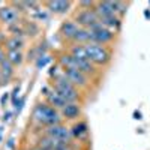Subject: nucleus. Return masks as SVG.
I'll return each mask as SVG.
<instances>
[{
	"label": "nucleus",
	"mask_w": 150,
	"mask_h": 150,
	"mask_svg": "<svg viewBox=\"0 0 150 150\" xmlns=\"http://www.w3.org/2000/svg\"><path fill=\"white\" fill-rule=\"evenodd\" d=\"M32 122L42 129L54 126V125H59V123H65L60 116V111L51 107L44 99H39L35 104L33 111H32Z\"/></svg>",
	"instance_id": "obj_1"
},
{
	"label": "nucleus",
	"mask_w": 150,
	"mask_h": 150,
	"mask_svg": "<svg viewBox=\"0 0 150 150\" xmlns=\"http://www.w3.org/2000/svg\"><path fill=\"white\" fill-rule=\"evenodd\" d=\"M48 84L51 86V89L56 90L68 104H83L84 102V93L81 90H78L77 87L65 77L63 71H62V74L59 77L50 80Z\"/></svg>",
	"instance_id": "obj_2"
},
{
	"label": "nucleus",
	"mask_w": 150,
	"mask_h": 150,
	"mask_svg": "<svg viewBox=\"0 0 150 150\" xmlns=\"http://www.w3.org/2000/svg\"><path fill=\"white\" fill-rule=\"evenodd\" d=\"M84 48H86L87 59H89L98 69L107 68L111 63V60H112V50H111V47L89 42V44L84 45Z\"/></svg>",
	"instance_id": "obj_3"
},
{
	"label": "nucleus",
	"mask_w": 150,
	"mask_h": 150,
	"mask_svg": "<svg viewBox=\"0 0 150 150\" xmlns=\"http://www.w3.org/2000/svg\"><path fill=\"white\" fill-rule=\"evenodd\" d=\"M44 135L50 137L51 140L57 141V143H63V144H71L74 143L72 134H71V128L68 123H59L54 126H50L41 131Z\"/></svg>",
	"instance_id": "obj_4"
},
{
	"label": "nucleus",
	"mask_w": 150,
	"mask_h": 150,
	"mask_svg": "<svg viewBox=\"0 0 150 150\" xmlns=\"http://www.w3.org/2000/svg\"><path fill=\"white\" fill-rule=\"evenodd\" d=\"M23 18H26V17H24L11 2H5L2 6H0V24L5 26L6 29L14 26V24L21 23Z\"/></svg>",
	"instance_id": "obj_5"
},
{
	"label": "nucleus",
	"mask_w": 150,
	"mask_h": 150,
	"mask_svg": "<svg viewBox=\"0 0 150 150\" xmlns=\"http://www.w3.org/2000/svg\"><path fill=\"white\" fill-rule=\"evenodd\" d=\"M72 20L78 24L81 29H92L99 24V17L95 9H75L72 14Z\"/></svg>",
	"instance_id": "obj_6"
},
{
	"label": "nucleus",
	"mask_w": 150,
	"mask_h": 150,
	"mask_svg": "<svg viewBox=\"0 0 150 150\" xmlns=\"http://www.w3.org/2000/svg\"><path fill=\"white\" fill-rule=\"evenodd\" d=\"M63 71V75L77 87L78 90H81L83 93L90 90L92 89V84H93V80L90 77H87L86 74H83L81 71L78 69H62Z\"/></svg>",
	"instance_id": "obj_7"
},
{
	"label": "nucleus",
	"mask_w": 150,
	"mask_h": 150,
	"mask_svg": "<svg viewBox=\"0 0 150 150\" xmlns=\"http://www.w3.org/2000/svg\"><path fill=\"white\" fill-rule=\"evenodd\" d=\"M116 35L114 32H111L108 29H105L104 26H101V23L96 24L95 27L89 29V36H90V42L93 44H99V45H108L116 41Z\"/></svg>",
	"instance_id": "obj_8"
},
{
	"label": "nucleus",
	"mask_w": 150,
	"mask_h": 150,
	"mask_svg": "<svg viewBox=\"0 0 150 150\" xmlns=\"http://www.w3.org/2000/svg\"><path fill=\"white\" fill-rule=\"evenodd\" d=\"M80 29H81V27H80L72 18H68V20H65V21H62V24L59 26L57 35H59L60 39L63 41V44H66V47H68V45L72 44L75 35L80 32Z\"/></svg>",
	"instance_id": "obj_9"
},
{
	"label": "nucleus",
	"mask_w": 150,
	"mask_h": 150,
	"mask_svg": "<svg viewBox=\"0 0 150 150\" xmlns=\"http://www.w3.org/2000/svg\"><path fill=\"white\" fill-rule=\"evenodd\" d=\"M42 5L51 15H66L71 12L75 2H71V0H48V2H42Z\"/></svg>",
	"instance_id": "obj_10"
},
{
	"label": "nucleus",
	"mask_w": 150,
	"mask_h": 150,
	"mask_svg": "<svg viewBox=\"0 0 150 150\" xmlns=\"http://www.w3.org/2000/svg\"><path fill=\"white\" fill-rule=\"evenodd\" d=\"M60 116L68 125L80 120L83 117V104H66L60 110Z\"/></svg>",
	"instance_id": "obj_11"
},
{
	"label": "nucleus",
	"mask_w": 150,
	"mask_h": 150,
	"mask_svg": "<svg viewBox=\"0 0 150 150\" xmlns=\"http://www.w3.org/2000/svg\"><path fill=\"white\" fill-rule=\"evenodd\" d=\"M69 128H71V134H72V138L74 141H77V143H83L86 141L87 138H89V125H87V122L84 119H80L77 122H74L69 125Z\"/></svg>",
	"instance_id": "obj_12"
},
{
	"label": "nucleus",
	"mask_w": 150,
	"mask_h": 150,
	"mask_svg": "<svg viewBox=\"0 0 150 150\" xmlns=\"http://www.w3.org/2000/svg\"><path fill=\"white\" fill-rule=\"evenodd\" d=\"M95 12L98 14L99 20H101V18H107V17H112V15H117L116 2H107V0H105V2H96Z\"/></svg>",
	"instance_id": "obj_13"
},
{
	"label": "nucleus",
	"mask_w": 150,
	"mask_h": 150,
	"mask_svg": "<svg viewBox=\"0 0 150 150\" xmlns=\"http://www.w3.org/2000/svg\"><path fill=\"white\" fill-rule=\"evenodd\" d=\"M5 50L8 51H24L27 48V38H20V36H8L5 42Z\"/></svg>",
	"instance_id": "obj_14"
},
{
	"label": "nucleus",
	"mask_w": 150,
	"mask_h": 150,
	"mask_svg": "<svg viewBox=\"0 0 150 150\" xmlns=\"http://www.w3.org/2000/svg\"><path fill=\"white\" fill-rule=\"evenodd\" d=\"M15 72H17V68H14L5 59L2 63H0V80H2V86H6L8 83H11L12 78L15 77Z\"/></svg>",
	"instance_id": "obj_15"
},
{
	"label": "nucleus",
	"mask_w": 150,
	"mask_h": 150,
	"mask_svg": "<svg viewBox=\"0 0 150 150\" xmlns=\"http://www.w3.org/2000/svg\"><path fill=\"white\" fill-rule=\"evenodd\" d=\"M47 50H48V44L44 41V42H39L38 45H32V48L29 50V53L26 56V60H32V62H36L39 57H42L44 54H48L47 53Z\"/></svg>",
	"instance_id": "obj_16"
},
{
	"label": "nucleus",
	"mask_w": 150,
	"mask_h": 150,
	"mask_svg": "<svg viewBox=\"0 0 150 150\" xmlns=\"http://www.w3.org/2000/svg\"><path fill=\"white\" fill-rule=\"evenodd\" d=\"M42 99H44V101H47V102H48L50 105H51V107H54L56 110H59V111H60L62 108H63V107L68 104V102L65 101V99L62 98V96H60V95H59L56 90H53V89L50 90V92H48V93H47V95H45Z\"/></svg>",
	"instance_id": "obj_17"
},
{
	"label": "nucleus",
	"mask_w": 150,
	"mask_h": 150,
	"mask_svg": "<svg viewBox=\"0 0 150 150\" xmlns=\"http://www.w3.org/2000/svg\"><path fill=\"white\" fill-rule=\"evenodd\" d=\"M99 23H101V26H104L105 29L114 32V33H117V32L122 29V18L117 17V15L107 17V18H101V20H99Z\"/></svg>",
	"instance_id": "obj_18"
},
{
	"label": "nucleus",
	"mask_w": 150,
	"mask_h": 150,
	"mask_svg": "<svg viewBox=\"0 0 150 150\" xmlns=\"http://www.w3.org/2000/svg\"><path fill=\"white\" fill-rule=\"evenodd\" d=\"M27 17H29V20H32V21H35L38 24H41V23H48L50 18H51V14H50V12L44 8V5H42L39 9H36L35 12L29 14Z\"/></svg>",
	"instance_id": "obj_19"
},
{
	"label": "nucleus",
	"mask_w": 150,
	"mask_h": 150,
	"mask_svg": "<svg viewBox=\"0 0 150 150\" xmlns=\"http://www.w3.org/2000/svg\"><path fill=\"white\" fill-rule=\"evenodd\" d=\"M6 60L14 68H20V66L24 65V62H26V54H24V51H8Z\"/></svg>",
	"instance_id": "obj_20"
},
{
	"label": "nucleus",
	"mask_w": 150,
	"mask_h": 150,
	"mask_svg": "<svg viewBox=\"0 0 150 150\" xmlns=\"http://www.w3.org/2000/svg\"><path fill=\"white\" fill-rule=\"evenodd\" d=\"M24 23V30H26V36H27V39H33V38H36L38 35L41 33V27H39V24L29 20V18H24L23 20Z\"/></svg>",
	"instance_id": "obj_21"
},
{
	"label": "nucleus",
	"mask_w": 150,
	"mask_h": 150,
	"mask_svg": "<svg viewBox=\"0 0 150 150\" xmlns=\"http://www.w3.org/2000/svg\"><path fill=\"white\" fill-rule=\"evenodd\" d=\"M51 62H53L51 56H50V54H44L42 57H39L35 62V66H36V69H45L48 65H51Z\"/></svg>",
	"instance_id": "obj_22"
},
{
	"label": "nucleus",
	"mask_w": 150,
	"mask_h": 150,
	"mask_svg": "<svg viewBox=\"0 0 150 150\" xmlns=\"http://www.w3.org/2000/svg\"><path fill=\"white\" fill-rule=\"evenodd\" d=\"M60 74H62V68H60V65L57 63V62H54V65H51V66H50V69H48V77H50V80L59 77Z\"/></svg>",
	"instance_id": "obj_23"
},
{
	"label": "nucleus",
	"mask_w": 150,
	"mask_h": 150,
	"mask_svg": "<svg viewBox=\"0 0 150 150\" xmlns=\"http://www.w3.org/2000/svg\"><path fill=\"white\" fill-rule=\"evenodd\" d=\"M54 150H78V143L77 141H74L71 144H63V143H59Z\"/></svg>",
	"instance_id": "obj_24"
},
{
	"label": "nucleus",
	"mask_w": 150,
	"mask_h": 150,
	"mask_svg": "<svg viewBox=\"0 0 150 150\" xmlns=\"http://www.w3.org/2000/svg\"><path fill=\"white\" fill-rule=\"evenodd\" d=\"M78 9H95L96 2H92V0H80L77 3Z\"/></svg>",
	"instance_id": "obj_25"
},
{
	"label": "nucleus",
	"mask_w": 150,
	"mask_h": 150,
	"mask_svg": "<svg viewBox=\"0 0 150 150\" xmlns=\"http://www.w3.org/2000/svg\"><path fill=\"white\" fill-rule=\"evenodd\" d=\"M24 102H26V98H24V96H20V98L17 99V102L14 104V112L20 114L21 110H23V107H24Z\"/></svg>",
	"instance_id": "obj_26"
},
{
	"label": "nucleus",
	"mask_w": 150,
	"mask_h": 150,
	"mask_svg": "<svg viewBox=\"0 0 150 150\" xmlns=\"http://www.w3.org/2000/svg\"><path fill=\"white\" fill-rule=\"evenodd\" d=\"M20 90H21V86L17 84V86L14 87V90L11 92V102H12V104H15L17 99L20 98Z\"/></svg>",
	"instance_id": "obj_27"
},
{
	"label": "nucleus",
	"mask_w": 150,
	"mask_h": 150,
	"mask_svg": "<svg viewBox=\"0 0 150 150\" xmlns=\"http://www.w3.org/2000/svg\"><path fill=\"white\" fill-rule=\"evenodd\" d=\"M9 98H11V93H8V92H6V93H3V95H2V98H0V105L5 107V105H6V102L9 101Z\"/></svg>",
	"instance_id": "obj_28"
},
{
	"label": "nucleus",
	"mask_w": 150,
	"mask_h": 150,
	"mask_svg": "<svg viewBox=\"0 0 150 150\" xmlns=\"http://www.w3.org/2000/svg\"><path fill=\"white\" fill-rule=\"evenodd\" d=\"M8 33L6 32H3V30H0V45H5V42H6V39H8Z\"/></svg>",
	"instance_id": "obj_29"
},
{
	"label": "nucleus",
	"mask_w": 150,
	"mask_h": 150,
	"mask_svg": "<svg viewBox=\"0 0 150 150\" xmlns=\"http://www.w3.org/2000/svg\"><path fill=\"white\" fill-rule=\"evenodd\" d=\"M12 116H14V112H12V111H6L5 114H3V117H2V120H3L5 123H8V122L12 119Z\"/></svg>",
	"instance_id": "obj_30"
},
{
	"label": "nucleus",
	"mask_w": 150,
	"mask_h": 150,
	"mask_svg": "<svg viewBox=\"0 0 150 150\" xmlns=\"http://www.w3.org/2000/svg\"><path fill=\"white\" fill-rule=\"evenodd\" d=\"M6 59V50H5V47L3 45H0V63Z\"/></svg>",
	"instance_id": "obj_31"
},
{
	"label": "nucleus",
	"mask_w": 150,
	"mask_h": 150,
	"mask_svg": "<svg viewBox=\"0 0 150 150\" xmlns=\"http://www.w3.org/2000/svg\"><path fill=\"white\" fill-rule=\"evenodd\" d=\"M14 146H15V138H11V140L8 141V149L12 150V149H14Z\"/></svg>",
	"instance_id": "obj_32"
},
{
	"label": "nucleus",
	"mask_w": 150,
	"mask_h": 150,
	"mask_svg": "<svg viewBox=\"0 0 150 150\" xmlns=\"http://www.w3.org/2000/svg\"><path fill=\"white\" fill-rule=\"evenodd\" d=\"M144 17H146L147 20H150V9H146V11H144Z\"/></svg>",
	"instance_id": "obj_33"
},
{
	"label": "nucleus",
	"mask_w": 150,
	"mask_h": 150,
	"mask_svg": "<svg viewBox=\"0 0 150 150\" xmlns=\"http://www.w3.org/2000/svg\"><path fill=\"white\" fill-rule=\"evenodd\" d=\"M135 119H141V114H140V112H135Z\"/></svg>",
	"instance_id": "obj_34"
},
{
	"label": "nucleus",
	"mask_w": 150,
	"mask_h": 150,
	"mask_svg": "<svg viewBox=\"0 0 150 150\" xmlns=\"http://www.w3.org/2000/svg\"><path fill=\"white\" fill-rule=\"evenodd\" d=\"M0 87H2V80H0Z\"/></svg>",
	"instance_id": "obj_35"
},
{
	"label": "nucleus",
	"mask_w": 150,
	"mask_h": 150,
	"mask_svg": "<svg viewBox=\"0 0 150 150\" xmlns=\"http://www.w3.org/2000/svg\"><path fill=\"white\" fill-rule=\"evenodd\" d=\"M24 150H32V149H24Z\"/></svg>",
	"instance_id": "obj_36"
},
{
	"label": "nucleus",
	"mask_w": 150,
	"mask_h": 150,
	"mask_svg": "<svg viewBox=\"0 0 150 150\" xmlns=\"http://www.w3.org/2000/svg\"><path fill=\"white\" fill-rule=\"evenodd\" d=\"M0 141H2V135H0Z\"/></svg>",
	"instance_id": "obj_37"
},
{
	"label": "nucleus",
	"mask_w": 150,
	"mask_h": 150,
	"mask_svg": "<svg viewBox=\"0 0 150 150\" xmlns=\"http://www.w3.org/2000/svg\"><path fill=\"white\" fill-rule=\"evenodd\" d=\"M149 6H150V2H149Z\"/></svg>",
	"instance_id": "obj_38"
}]
</instances>
